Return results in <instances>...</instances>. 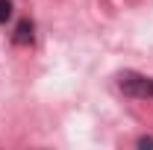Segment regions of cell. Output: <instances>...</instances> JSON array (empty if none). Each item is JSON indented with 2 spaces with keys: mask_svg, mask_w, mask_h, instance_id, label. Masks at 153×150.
Returning a JSON list of instances; mask_svg holds the SVG:
<instances>
[{
  "mask_svg": "<svg viewBox=\"0 0 153 150\" xmlns=\"http://www.w3.org/2000/svg\"><path fill=\"white\" fill-rule=\"evenodd\" d=\"M118 88L133 100H153V76L141 74V71H121Z\"/></svg>",
  "mask_w": 153,
  "mask_h": 150,
  "instance_id": "cell-1",
  "label": "cell"
},
{
  "mask_svg": "<svg viewBox=\"0 0 153 150\" xmlns=\"http://www.w3.org/2000/svg\"><path fill=\"white\" fill-rule=\"evenodd\" d=\"M33 33H36V27H33V21L30 18H24V21H18V27H15V33H12V44H33Z\"/></svg>",
  "mask_w": 153,
  "mask_h": 150,
  "instance_id": "cell-2",
  "label": "cell"
},
{
  "mask_svg": "<svg viewBox=\"0 0 153 150\" xmlns=\"http://www.w3.org/2000/svg\"><path fill=\"white\" fill-rule=\"evenodd\" d=\"M12 18V0H0V24Z\"/></svg>",
  "mask_w": 153,
  "mask_h": 150,
  "instance_id": "cell-3",
  "label": "cell"
},
{
  "mask_svg": "<svg viewBox=\"0 0 153 150\" xmlns=\"http://www.w3.org/2000/svg\"><path fill=\"white\" fill-rule=\"evenodd\" d=\"M135 144H138V147H153V138H150V135H141Z\"/></svg>",
  "mask_w": 153,
  "mask_h": 150,
  "instance_id": "cell-4",
  "label": "cell"
}]
</instances>
